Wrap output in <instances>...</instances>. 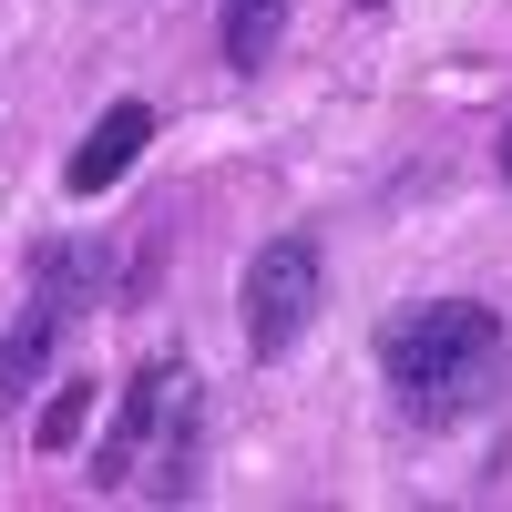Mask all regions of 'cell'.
I'll return each instance as SVG.
<instances>
[{
  "label": "cell",
  "instance_id": "obj_1",
  "mask_svg": "<svg viewBox=\"0 0 512 512\" xmlns=\"http://www.w3.org/2000/svg\"><path fill=\"white\" fill-rule=\"evenodd\" d=\"M379 379H390L400 420L420 431H451V420H482L512 379V328L482 297H420L379 328Z\"/></svg>",
  "mask_w": 512,
  "mask_h": 512
},
{
  "label": "cell",
  "instance_id": "obj_5",
  "mask_svg": "<svg viewBox=\"0 0 512 512\" xmlns=\"http://www.w3.org/2000/svg\"><path fill=\"white\" fill-rule=\"evenodd\" d=\"M62 328H72V308H62V297H41V287H31V308L0 328V420H11V400H21V390H41V369H52Z\"/></svg>",
  "mask_w": 512,
  "mask_h": 512
},
{
  "label": "cell",
  "instance_id": "obj_4",
  "mask_svg": "<svg viewBox=\"0 0 512 512\" xmlns=\"http://www.w3.org/2000/svg\"><path fill=\"white\" fill-rule=\"evenodd\" d=\"M144 144H154V103H113L93 134H82V154L62 164V185H72V195H103V185L134 175V154H144Z\"/></svg>",
  "mask_w": 512,
  "mask_h": 512
},
{
  "label": "cell",
  "instance_id": "obj_9",
  "mask_svg": "<svg viewBox=\"0 0 512 512\" xmlns=\"http://www.w3.org/2000/svg\"><path fill=\"white\" fill-rule=\"evenodd\" d=\"M502 175H512V123H502Z\"/></svg>",
  "mask_w": 512,
  "mask_h": 512
},
{
  "label": "cell",
  "instance_id": "obj_3",
  "mask_svg": "<svg viewBox=\"0 0 512 512\" xmlns=\"http://www.w3.org/2000/svg\"><path fill=\"white\" fill-rule=\"evenodd\" d=\"M318 308H328V256H318V236H267V246L246 256L236 318H246V349L256 359L297 349V328H308Z\"/></svg>",
  "mask_w": 512,
  "mask_h": 512
},
{
  "label": "cell",
  "instance_id": "obj_7",
  "mask_svg": "<svg viewBox=\"0 0 512 512\" xmlns=\"http://www.w3.org/2000/svg\"><path fill=\"white\" fill-rule=\"evenodd\" d=\"M277 31H287V0H216V41H226L236 72H267Z\"/></svg>",
  "mask_w": 512,
  "mask_h": 512
},
{
  "label": "cell",
  "instance_id": "obj_6",
  "mask_svg": "<svg viewBox=\"0 0 512 512\" xmlns=\"http://www.w3.org/2000/svg\"><path fill=\"white\" fill-rule=\"evenodd\" d=\"M31 287L62 297L72 318L103 308V297H113V246H103V236H93V246H41V256H31Z\"/></svg>",
  "mask_w": 512,
  "mask_h": 512
},
{
  "label": "cell",
  "instance_id": "obj_2",
  "mask_svg": "<svg viewBox=\"0 0 512 512\" xmlns=\"http://www.w3.org/2000/svg\"><path fill=\"white\" fill-rule=\"evenodd\" d=\"M195 431H205V379L185 359H144L123 379V400L103 420L82 482L93 492H154V502H185L195 492Z\"/></svg>",
  "mask_w": 512,
  "mask_h": 512
},
{
  "label": "cell",
  "instance_id": "obj_8",
  "mask_svg": "<svg viewBox=\"0 0 512 512\" xmlns=\"http://www.w3.org/2000/svg\"><path fill=\"white\" fill-rule=\"evenodd\" d=\"M82 420H93V379H62V390H52V410H41V451H62Z\"/></svg>",
  "mask_w": 512,
  "mask_h": 512
}]
</instances>
